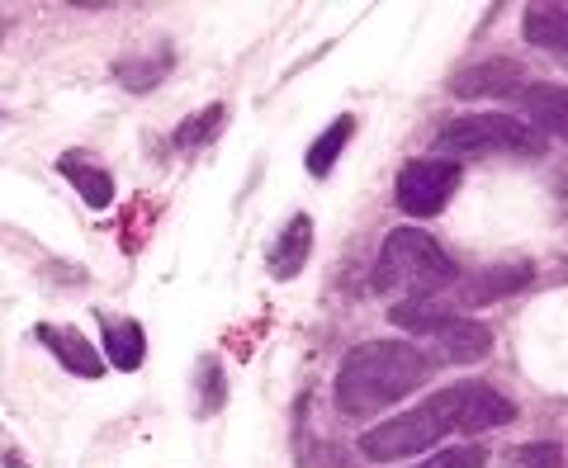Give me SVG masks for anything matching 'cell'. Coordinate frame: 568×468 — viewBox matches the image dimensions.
<instances>
[{"mask_svg": "<svg viewBox=\"0 0 568 468\" xmlns=\"http://www.w3.org/2000/svg\"><path fill=\"white\" fill-rule=\"evenodd\" d=\"M507 421H517V403L503 398L488 384L465 379V384L440 388L422 407H407L398 417L379 421L375 430H365L361 455L375 464H398V459L436 449V440H446V436H484V430H497Z\"/></svg>", "mask_w": 568, "mask_h": 468, "instance_id": "obj_1", "label": "cell"}, {"mask_svg": "<svg viewBox=\"0 0 568 468\" xmlns=\"http://www.w3.org/2000/svg\"><path fill=\"white\" fill-rule=\"evenodd\" d=\"M436 374V359L417 350L413 340H361L351 346L336 369L332 398L346 417H375L398 407L407 393H417Z\"/></svg>", "mask_w": 568, "mask_h": 468, "instance_id": "obj_2", "label": "cell"}, {"mask_svg": "<svg viewBox=\"0 0 568 468\" xmlns=\"http://www.w3.org/2000/svg\"><path fill=\"white\" fill-rule=\"evenodd\" d=\"M450 284H459V265L450 261V251L422 227L388 232L379 256H375V269H369V294L422 298V294H446Z\"/></svg>", "mask_w": 568, "mask_h": 468, "instance_id": "obj_3", "label": "cell"}, {"mask_svg": "<svg viewBox=\"0 0 568 468\" xmlns=\"http://www.w3.org/2000/svg\"><path fill=\"white\" fill-rule=\"evenodd\" d=\"M545 152V138H536L517 114L484 110V114H459L436 133V156H536Z\"/></svg>", "mask_w": 568, "mask_h": 468, "instance_id": "obj_4", "label": "cell"}, {"mask_svg": "<svg viewBox=\"0 0 568 468\" xmlns=\"http://www.w3.org/2000/svg\"><path fill=\"white\" fill-rule=\"evenodd\" d=\"M459 161H440V156H413L394 180V200L407 218H436L440 208L455 200L459 190Z\"/></svg>", "mask_w": 568, "mask_h": 468, "instance_id": "obj_5", "label": "cell"}, {"mask_svg": "<svg viewBox=\"0 0 568 468\" xmlns=\"http://www.w3.org/2000/svg\"><path fill=\"white\" fill-rule=\"evenodd\" d=\"M530 279H536V265L530 261H497L488 269H478L474 279H465L459 308H488V303H497V298L530 289Z\"/></svg>", "mask_w": 568, "mask_h": 468, "instance_id": "obj_6", "label": "cell"}, {"mask_svg": "<svg viewBox=\"0 0 568 468\" xmlns=\"http://www.w3.org/2000/svg\"><path fill=\"white\" fill-rule=\"evenodd\" d=\"M521 85V67L507 62V58H488V62H474L465 71L450 77V95L455 100H488V95H511Z\"/></svg>", "mask_w": 568, "mask_h": 468, "instance_id": "obj_7", "label": "cell"}, {"mask_svg": "<svg viewBox=\"0 0 568 468\" xmlns=\"http://www.w3.org/2000/svg\"><path fill=\"white\" fill-rule=\"evenodd\" d=\"M33 336H39V346H48L52 355H58V365L67 374H77V379H100L104 374V359L95 355V346L77 327H52V322H39Z\"/></svg>", "mask_w": 568, "mask_h": 468, "instance_id": "obj_8", "label": "cell"}, {"mask_svg": "<svg viewBox=\"0 0 568 468\" xmlns=\"http://www.w3.org/2000/svg\"><path fill=\"white\" fill-rule=\"evenodd\" d=\"M58 175L71 180V190L81 194V204H85V208L104 213V208L114 204V175L104 171L100 161L85 156V152H62V156H58Z\"/></svg>", "mask_w": 568, "mask_h": 468, "instance_id": "obj_9", "label": "cell"}, {"mask_svg": "<svg viewBox=\"0 0 568 468\" xmlns=\"http://www.w3.org/2000/svg\"><path fill=\"white\" fill-rule=\"evenodd\" d=\"M436 350L450 359V365H474V359H484L493 350V332L484 327V322H469V317H446L440 327L432 332Z\"/></svg>", "mask_w": 568, "mask_h": 468, "instance_id": "obj_10", "label": "cell"}, {"mask_svg": "<svg viewBox=\"0 0 568 468\" xmlns=\"http://www.w3.org/2000/svg\"><path fill=\"white\" fill-rule=\"evenodd\" d=\"M308 251H313V218L308 213H294V218L284 223V232L275 237L265 265H271L275 279H298L304 275V265H308Z\"/></svg>", "mask_w": 568, "mask_h": 468, "instance_id": "obj_11", "label": "cell"}, {"mask_svg": "<svg viewBox=\"0 0 568 468\" xmlns=\"http://www.w3.org/2000/svg\"><path fill=\"white\" fill-rule=\"evenodd\" d=\"M517 119L536 138H564V85H526L517 95Z\"/></svg>", "mask_w": 568, "mask_h": 468, "instance_id": "obj_12", "label": "cell"}, {"mask_svg": "<svg viewBox=\"0 0 568 468\" xmlns=\"http://www.w3.org/2000/svg\"><path fill=\"white\" fill-rule=\"evenodd\" d=\"M521 39H526L530 48L564 58V52H568V10L559 6V0H555V6H545V0L526 6V10H521Z\"/></svg>", "mask_w": 568, "mask_h": 468, "instance_id": "obj_13", "label": "cell"}, {"mask_svg": "<svg viewBox=\"0 0 568 468\" xmlns=\"http://www.w3.org/2000/svg\"><path fill=\"white\" fill-rule=\"evenodd\" d=\"M104 355H110L114 369L138 374L142 359H148V332H142V322H133V317L104 322Z\"/></svg>", "mask_w": 568, "mask_h": 468, "instance_id": "obj_14", "label": "cell"}, {"mask_svg": "<svg viewBox=\"0 0 568 468\" xmlns=\"http://www.w3.org/2000/svg\"><path fill=\"white\" fill-rule=\"evenodd\" d=\"M171 67H175V52L171 48H156V52H148V58H123V62H114V81L123 90H133V95H148V90H156V85L171 77Z\"/></svg>", "mask_w": 568, "mask_h": 468, "instance_id": "obj_15", "label": "cell"}, {"mask_svg": "<svg viewBox=\"0 0 568 468\" xmlns=\"http://www.w3.org/2000/svg\"><path fill=\"white\" fill-rule=\"evenodd\" d=\"M351 133H355V114H336V119L327 123V129L313 138V147H308V156H304V166H308V175H313V180H327V175H332L336 156L346 152Z\"/></svg>", "mask_w": 568, "mask_h": 468, "instance_id": "obj_16", "label": "cell"}, {"mask_svg": "<svg viewBox=\"0 0 568 468\" xmlns=\"http://www.w3.org/2000/svg\"><path fill=\"white\" fill-rule=\"evenodd\" d=\"M223 119H227V104H209V110H194L190 119L175 123L171 152H194V147H204V142H213V138H219V129H223Z\"/></svg>", "mask_w": 568, "mask_h": 468, "instance_id": "obj_17", "label": "cell"}, {"mask_svg": "<svg viewBox=\"0 0 568 468\" xmlns=\"http://www.w3.org/2000/svg\"><path fill=\"white\" fill-rule=\"evenodd\" d=\"M227 403V384H223V365L219 359H200V374H194V411L213 417Z\"/></svg>", "mask_w": 568, "mask_h": 468, "instance_id": "obj_18", "label": "cell"}, {"mask_svg": "<svg viewBox=\"0 0 568 468\" xmlns=\"http://www.w3.org/2000/svg\"><path fill=\"white\" fill-rule=\"evenodd\" d=\"M507 468H564V449L559 440L517 445V449H507Z\"/></svg>", "mask_w": 568, "mask_h": 468, "instance_id": "obj_19", "label": "cell"}, {"mask_svg": "<svg viewBox=\"0 0 568 468\" xmlns=\"http://www.w3.org/2000/svg\"><path fill=\"white\" fill-rule=\"evenodd\" d=\"M488 464V445H446L436 455H426L417 468H484Z\"/></svg>", "mask_w": 568, "mask_h": 468, "instance_id": "obj_20", "label": "cell"}]
</instances>
